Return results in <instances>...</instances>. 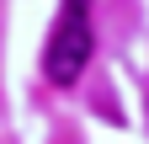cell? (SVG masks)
<instances>
[{
	"label": "cell",
	"instance_id": "1",
	"mask_svg": "<svg viewBox=\"0 0 149 144\" xmlns=\"http://www.w3.org/2000/svg\"><path fill=\"white\" fill-rule=\"evenodd\" d=\"M91 48H96V32H91V0H64L59 22H53V38L43 53V75L53 85H74L91 64Z\"/></svg>",
	"mask_w": 149,
	"mask_h": 144
}]
</instances>
